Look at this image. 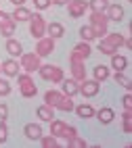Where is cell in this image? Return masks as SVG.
<instances>
[{
    "instance_id": "277c9868",
    "label": "cell",
    "mask_w": 132,
    "mask_h": 148,
    "mask_svg": "<svg viewBox=\"0 0 132 148\" xmlns=\"http://www.w3.org/2000/svg\"><path fill=\"white\" fill-rule=\"evenodd\" d=\"M19 63H21V69L25 73H36L40 69V56L36 52H21V56H19Z\"/></svg>"
},
{
    "instance_id": "836d02e7",
    "label": "cell",
    "mask_w": 132,
    "mask_h": 148,
    "mask_svg": "<svg viewBox=\"0 0 132 148\" xmlns=\"http://www.w3.org/2000/svg\"><path fill=\"white\" fill-rule=\"evenodd\" d=\"M40 142H42L44 148H55L57 146V138L55 136H42V138H40Z\"/></svg>"
},
{
    "instance_id": "6da1fadb",
    "label": "cell",
    "mask_w": 132,
    "mask_h": 148,
    "mask_svg": "<svg viewBox=\"0 0 132 148\" xmlns=\"http://www.w3.org/2000/svg\"><path fill=\"white\" fill-rule=\"evenodd\" d=\"M107 25H109V19L105 13H99V11L90 13V27L94 32V38H103L107 34Z\"/></svg>"
},
{
    "instance_id": "52a82bcc",
    "label": "cell",
    "mask_w": 132,
    "mask_h": 148,
    "mask_svg": "<svg viewBox=\"0 0 132 148\" xmlns=\"http://www.w3.org/2000/svg\"><path fill=\"white\" fill-rule=\"evenodd\" d=\"M50 52H55V38L42 36V38L38 40V44H36V54L42 58V56H48Z\"/></svg>"
},
{
    "instance_id": "7a4b0ae2",
    "label": "cell",
    "mask_w": 132,
    "mask_h": 148,
    "mask_svg": "<svg viewBox=\"0 0 132 148\" xmlns=\"http://www.w3.org/2000/svg\"><path fill=\"white\" fill-rule=\"evenodd\" d=\"M17 79H19V92L23 98H34L38 94V86L32 79V73H23V75L17 73Z\"/></svg>"
},
{
    "instance_id": "60d3db41",
    "label": "cell",
    "mask_w": 132,
    "mask_h": 148,
    "mask_svg": "<svg viewBox=\"0 0 132 148\" xmlns=\"http://www.w3.org/2000/svg\"><path fill=\"white\" fill-rule=\"evenodd\" d=\"M6 117H8V106L2 102L0 104V121H6Z\"/></svg>"
},
{
    "instance_id": "44dd1931",
    "label": "cell",
    "mask_w": 132,
    "mask_h": 148,
    "mask_svg": "<svg viewBox=\"0 0 132 148\" xmlns=\"http://www.w3.org/2000/svg\"><path fill=\"white\" fill-rule=\"evenodd\" d=\"M76 108V113H78V117L80 119H90V117H94V108H92V104H80V106H74Z\"/></svg>"
},
{
    "instance_id": "9c48e42d",
    "label": "cell",
    "mask_w": 132,
    "mask_h": 148,
    "mask_svg": "<svg viewBox=\"0 0 132 148\" xmlns=\"http://www.w3.org/2000/svg\"><path fill=\"white\" fill-rule=\"evenodd\" d=\"M86 8H88V2H86V0H69V2H67L69 17H74V19L82 17V15L86 13Z\"/></svg>"
},
{
    "instance_id": "d6a6232c",
    "label": "cell",
    "mask_w": 132,
    "mask_h": 148,
    "mask_svg": "<svg viewBox=\"0 0 132 148\" xmlns=\"http://www.w3.org/2000/svg\"><path fill=\"white\" fill-rule=\"evenodd\" d=\"M76 136H78V130H76V127H72V125H65L63 134H61V138H65L67 142L72 140V138H76Z\"/></svg>"
},
{
    "instance_id": "7c38bea8",
    "label": "cell",
    "mask_w": 132,
    "mask_h": 148,
    "mask_svg": "<svg viewBox=\"0 0 132 148\" xmlns=\"http://www.w3.org/2000/svg\"><path fill=\"white\" fill-rule=\"evenodd\" d=\"M23 136L27 138V140L36 142V140H40V138H42V127L36 125V123H27L25 130H23Z\"/></svg>"
},
{
    "instance_id": "f1b7e54d",
    "label": "cell",
    "mask_w": 132,
    "mask_h": 148,
    "mask_svg": "<svg viewBox=\"0 0 132 148\" xmlns=\"http://www.w3.org/2000/svg\"><path fill=\"white\" fill-rule=\"evenodd\" d=\"M80 38H82L84 42H92V40H94L92 27H90V25H82V27H80Z\"/></svg>"
},
{
    "instance_id": "603a6c76",
    "label": "cell",
    "mask_w": 132,
    "mask_h": 148,
    "mask_svg": "<svg viewBox=\"0 0 132 148\" xmlns=\"http://www.w3.org/2000/svg\"><path fill=\"white\" fill-rule=\"evenodd\" d=\"M29 15H32V13H29L27 8L21 4V6H17L15 11H13V15H11V17H13V21H27Z\"/></svg>"
},
{
    "instance_id": "4dcf8cb0",
    "label": "cell",
    "mask_w": 132,
    "mask_h": 148,
    "mask_svg": "<svg viewBox=\"0 0 132 148\" xmlns=\"http://www.w3.org/2000/svg\"><path fill=\"white\" fill-rule=\"evenodd\" d=\"M99 50L103 52V54H107V56H111V54H115V52H117V48H115V46H111V44L105 42V40H101V42H99Z\"/></svg>"
},
{
    "instance_id": "83f0119b",
    "label": "cell",
    "mask_w": 132,
    "mask_h": 148,
    "mask_svg": "<svg viewBox=\"0 0 132 148\" xmlns=\"http://www.w3.org/2000/svg\"><path fill=\"white\" fill-rule=\"evenodd\" d=\"M107 0H88V8L90 11H99V13H105V8H107Z\"/></svg>"
},
{
    "instance_id": "4316f807",
    "label": "cell",
    "mask_w": 132,
    "mask_h": 148,
    "mask_svg": "<svg viewBox=\"0 0 132 148\" xmlns=\"http://www.w3.org/2000/svg\"><path fill=\"white\" fill-rule=\"evenodd\" d=\"M55 108H59V111H65V113L74 111V96H63V98H61V102H59Z\"/></svg>"
},
{
    "instance_id": "ba28073f",
    "label": "cell",
    "mask_w": 132,
    "mask_h": 148,
    "mask_svg": "<svg viewBox=\"0 0 132 148\" xmlns=\"http://www.w3.org/2000/svg\"><path fill=\"white\" fill-rule=\"evenodd\" d=\"M99 90H101V86H99L97 79H84V82H80V86H78V94H82L86 98L97 96Z\"/></svg>"
},
{
    "instance_id": "7402d4cb",
    "label": "cell",
    "mask_w": 132,
    "mask_h": 148,
    "mask_svg": "<svg viewBox=\"0 0 132 148\" xmlns=\"http://www.w3.org/2000/svg\"><path fill=\"white\" fill-rule=\"evenodd\" d=\"M38 117L42 121H50V119H55V113H53V106H48V104H42V106H38Z\"/></svg>"
},
{
    "instance_id": "5b68a950",
    "label": "cell",
    "mask_w": 132,
    "mask_h": 148,
    "mask_svg": "<svg viewBox=\"0 0 132 148\" xmlns=\"http://www.w3.org/2000/svg\"><path fill=\"white\" fill-rule=\"evenodd\" d=\"M29 34H32L36 40H40L42 36H46V21H44V17L42 15H29Z\"/></svg>"
},
{
    "instance_id": "b9f144b4",
    "label": "cell",
    "mask_w": 132,
    "mask_h": 148,
    "mask_svg": "<svg viewBox=\"0 0 132 148\" xmlns=\"http://www.w3.org/2000/svg\"><path fill=\"white\" fill-rule=\"evenodd\" d=\"M25 2H27V0H11V4H15V6H21Z\"/></svg>"
},
{
    "instance_id": "cb8c5ba5",
    "label": "cell",
    "mask_w": 132,
    "mask_h": 148,
    "mask_svg": "<svg viewBox=\"0 0 132 148\" xmlns=\"http://www.w3.org/2000/svg\"><path fill=\"white\" fill-rule=\"evenodd\" d=\"M65 125H67V123L59 121V119H50V136L61 138V134H63V130H65Z\"/></svg>"
},
{
    "instance_id": "d4e9b609",
    "label": "cell",
    "mask_w": 132,
    "mask_h": 148,
    "mask_svg": "<svg viewBox=\"0 0 132 148\" xmlns=\"http://www.w3.org/2000/svg\"><path fill=\"white\" fill-rule=\"evenodd\" d=\"M113 79L122 86V88H126V90L130 92L132 90V82H130V77L128 75H124V71H115V75H113Z\"/></svg>"
},
{
    "instance_id": "ab89813d",
    "label": "cell",
    "mask_w": 132,
    "mask_h": 148,
    "mask_svg": "<svg viewBox=\"0 0 132 148\" xmlns=\"http://www.w3.org/2000/svg\"><path fill=\"white\" fill-rule=\"evenodd\" d=\"M122 104H124L126 111H130V108H132V96H130V94H126L124 98H122Z\"/></svg>"
},
{
    "instance_id": "4fadbf2b",
    "label": "cell",
    "mask_w": 132,
    "mask_h": 148,
    "mask_svg": "<svg viewBox=\"0 0 132 148\" xmlns=\"http://www.w3.org/2000/svg\"><path fill=\"white\" fill-rule=\"evenodd\" d=\"M61 84H63V86H61V92H63L65 96H76L78 94V82L74 79V77H72V79H65V77H63V82H61Z\"/></svg>"
},
{
    "instance_id": "d6986e66",
    "label": "cell",
    "mask_w": 132,
    "mask_h": 148,
    "mask_svg": "<svg viewBox=\"0 0 132 148\" xmlns=\"http://www.w3.org/2000/svg\"><path fill=\"white\" fill-rule=\"evenodd\" d=\"M103 40L105 42H109L111 46H115V48H122V46H124V42H126V38L124 36H122V34H117V32H113V34H105L103 36Z\"/></svg>"
},
{
    "instance_id": "e575fe53",
    "label": "cell",
    "mask_w": 132,
    "mask_h": 148,
    "mask_svg": "<svg viewBox=\"0 0 132 148\" xmlns=\"http://www.w3.org/2000/svg\"><path fill=\"white\" fill-rule=\"evenodd\" d=\"M8 140V127H6V121H0V144H4Z\"/></svg>"
},
{
    "instance_id": "8d00e7d4",
    "label": "cell",
    "mask_w": 132,
    "mask_h": 148,
    "mask_svg": "<svg viewBox=\"0 0 132 148\" xmlns=\"http://www.w3.org/2000/svg\"><path fill=\"white\" fill-rule=\"evenodd\" d=\"M11 94V84L6 79H0V96H8Z\"/></svg>"
},
{
    "instance_id": "74e56055",
    "label": "cell",
    "mask_w": 132,
    "mask_h": 148,
    "mask_svg": "<svg viewBox=\"0 0 132 148\" xmlns=\"http://www.w3.org/2000/svg\"><path fill=\"white\" fill-rule=\"evenodd\" d=\"M50 2H53V0H34V4H36L38 11H44V8H48Z\"/></svg>"
},
{
    "instance_id": "3957f363",
    "label": "cell",
    "mask_w": 132,
    "mask_h": 148,
    "mask_svg": "<svg viewBox=\"0 0 132 148\" xmlns=\"http://www.w3.org/2000/svg\"><path fill=\"white\" fill-rule=\"evenodd\" d=\"M38 73L46 82H53V84H61V82H63V69L57 67V65H40Z\"/></svg>"
},
{
    "instance_id": "30bf717a",
    "label": "cell",
    "mask_w": 132,
    "mask_h": 148,
    "mask_svg": "<svg viewBox=\"0 0 132 148\" xmlns=\"http://www.w3.org/2000/svg\"><path fill=\"white\" fill-rule=\"evenodd\" d=\"M105 15L109 21H122L124 19V8H122V4H107Z\"/></svg>"
},
{
    "instance_id": "ffe728a7",
    "label": "cell",
    "mask_w": 132,
    "mask_h": 148,
    "mask_svg": "<svg viewBox=\"0 0 132 148\" xmlns=\"http://www.w3.org/2000/svg\"><path fill=\"white\" fill-rule=\"evenodd\" d=\"M6 52L11 54L13 58H17V56H21V44H19L15 38H6Z\"/></svg>"
},
{
    "instance_id": "484cf974",
    "label": "cell",
    "mask_w": 132,
    "mask_h": 148,
    "mask_svg": "<svg viewBox=\"0 0 132 148\" xmlns=\"http://www.w3.org/2000/svg\"><path fill=\"white\" fill-rule=\"evenodd\" d=\"M92 73H94V79L101 84V82H105L107 77H109V69H107L105 65H97V67L92 69Z\"/></svg>"
},
{
    "instance_id": "f35d334b",
    "label": "cell",
    "mask_w": 132,
    "mask_h": 148,
    "mask_svg": "<svg viewBox=\"0 0 132 148\" xmlns=\"http://www.w3.org/2000/svg\"><path fill=\"white\" fill-rule=\"evenodd\" d=\"M11 21H13L11 15L4 13V11H0V25H6V23H11Z\"/></svg>"
},
{
    "instance_id": "8992f818",
    "label": "cell",
    "mask_w": 132,
    "mask_h": 148,
    "mask_svg": "<svg viewBox=\"0 0 132 148\" xmlns=\"http://www.w3.org/2000/svg\"><path fill=\"white\" fill-rule=\"evenodd\" d=\"M90 52H92V50H90V44L82 40L80 44L74 46L72 52H69V63H84L86 58L90 56Z\"/></svg>"
},
{
    "instance_id": "e0dca14e",
    "label": "cell",
    "mask_w": 132,
    "mask_h": 148,
    "mask_svg": "<svg viewBox=\"0 0 132 148\" xmlns=\"http://www.w3.org/2000/svg\"><path fill=\"white\" fill-rule=\"evenodd\" d=\"M111 67L115 69V71H126L128 69V58L124 54H111Z\"/></svg>"
},
{
    "instance_id": "8fae6325",
    "label": "cell",
    "mask_w": 132,
    "mask_h": 148,
    "mask_svg": "<svg viewBox=\"0 0 132 148\" xmlns=\"http://www.w3.org/2000/svg\"><path fill=\"white\" fill-rule=\"evenodd\" d=\"M0 71H2L6 77H17V73H19V63L15 61V58H8V61H4L2 65H0Z\"/></svg>"
},
{
    "instance_id": "d590c367",
    "label": "cell",
    "mask_w": 132,
    "mask_h": 148,
    "mask_svg": "<svg viewBox=\"0 0 132 148\" xmlns=\"http://www.w3.org/2000/svg\"><path fill=\"white\" fill-rule=\"evenodd\" d=\"M67 144H69V148H86V142L82 140V138H78V136L72 138V140H69Z\"/></svg>"
},
{
    "instance_id": "5bb4252c",
    "label": "cell",
    "mask_w": 132,
    "mask_h": 148,
    "mask_svg": "<svg viewBox=\"0 0 132 148\" xmlns=\"http://www.w3.org/2000/svg\"><path fill=\"white\" fill-rule=\"evenodd\" d=\"M65 94L63 92H59V90H48L46 94H44V104H48V106H57L59 102H61V98H63Z\"/></svg>"
},
{
    "instance_id": "2e32d148",
    "label": "cell",
    "mask_w": 132,
    "mask_h": 148,
    "mask_svg": "<svg viewBox=\"0 0 132 148\" xmlns=\"http://www.w3.org/2000/svg\"><path fill=\"white\" fill-rule=\"evenodd\" d=\"M97 115V119L103 123V125H109L111 121L115 119V113H113V108H109V106H105V108H101L99 113H94Z\"/></svg>"
},
{
    "instance_id": "9a60e30c",
    "label": "cell",
    "mask_w": 132,
    "mask_h": 148,
    "mask_svg": "<svg viewBox=\"0 0 132 148\" xmlns=\"http://www.w3.org/2000/svg\"><path fill=\"white\" fill-rule=\"evenodd\" d=\"M72 65V77L80 84V82H84L86 79V67L84 63H69Z\"/></svg>"
},
{
    "instance_id": "1f68e13d",
    "label": "cell",
    "mask_w": 132,
    "mask_h": 148,
    "mask_svg": "<svg viewBox=\"0 0 132 148\" xmlns=\"http://www.w3.org/2000/svg\"><path fill=\"white\" fill-rule=\"evenodd\" d=\"M15 25H17V21H11L6 25H0V34H2L4 38H13L15 36Z\"/></svg>"
},
{
    "instance_id": "ac0fdd59",
    "label": "cell",
    "mask_w": 132,
    "mask_h": 148,
    "mask_svg": "<svg viewBox=\"0 0 132 148\" xmlns=\"http://www.w3.org/2000/svg\"><path fill=\"white\" fill-rule=\"evenodd\" d=\"M46 34H48L50 38H55V40H59V38H63V36H65V29H63V25H61V23L53 21V23H48V25H46Z\"/></svg>"
},
{
    "instance_id": "f546056e",
    "label": "cell",
    "mask_w": 132,
    "mask_h": 148,
    "mask_svg": "<svg viewBox=\"0 0 132 148\" xmlns=\"http://www.w3.org/2000/svg\"><path fill=\"white\" fill-rule=\"evenodd\" d=\"M122 127H124L126 134H132V115H130V111H124V115H122Z\"/></svg>"
},
{
    "instance_id": "7bdbcfd3",
    "label": "cell",
    "mask_w": 132,
    "mask_h": 148,
    "mask_svg": "<svg viewBox=\"0 0 132 148\" xmlns=\"http://www.w3.org/2000/svg\"><path fill=\"white\" fill-rule=\"evenodd\" d=\"M53 2H55V4H67L69 0H53Z\"/></svg>"
},
{
    "instance_id": "ee69618b",
    "label": "cell",
    "mask_w": 132,
    "mask_h": 148,
    "mask_svg": "<svg viewBox=\"0 0 132 148\" xmlns=\"http://www.w3.org/2000/svg\"><path fill=\"white\" fill-rule=\"evenodd\" d=\"M0 73H2V71H0Z\"/></svg>"
}]
</instances>
